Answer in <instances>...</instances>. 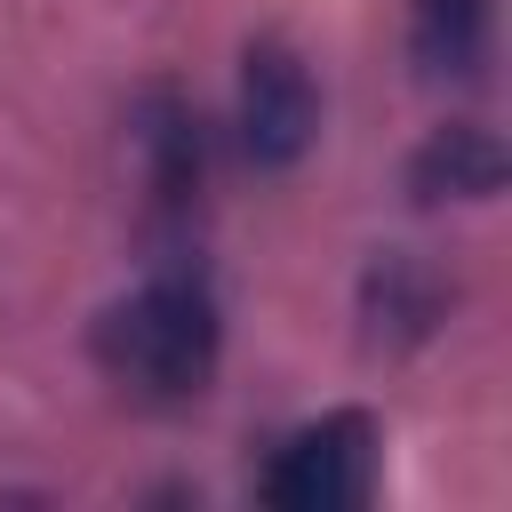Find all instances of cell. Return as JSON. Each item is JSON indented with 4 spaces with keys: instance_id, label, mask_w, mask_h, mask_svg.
<instances>
[{
    "instance_id": "obj_1",
    "label": "cell",
    "mask_w": 512,
    "mask_h": 512,
    "mask_svg": "<svg viewBox=\"0 0 512 512\" xmlns=\"http://www.w3.org/2000/svg\"><path fill=\"white\" fill-rule=\"evenodd\" d=\"M88 352L112 384H128L136 400H200L208 376H216V352H224V320H216V296L200 280H144L128 288L120 304L96 312L88 328Z\"/></svg>"
},
{
    "instance_id": "obj_2",
    "label": "cell",
    "mask_w": 512,
    "mask_h": 512,
    "mask_svg": "<svg viewBox=\"0 0 512 512\" xmlns=\"http://www.w3.org/2000/svg\"><path fill=\"white\" fill-rule=\"evenodd\" d=\"M376 448H384V432L368 408H328L280 440V456L264 464L256 488L280 512H352L376 496Z\"/></svg>"
},
{
    "instance_id": "obj_3",
    "label": "cell",
    "mask_w": 512,
    "mask_h": 512,
    "mask_svg": "<svg viewBox=\"0 0 512 512\" xmlns=\"http://www.w3.org/2000/svg\"><path fill=\"white\" fill-rule=\"evenodd\" d=\"M320 136V88L312 64L288 40H256L240 56V152L256 168H296Z\"/></svg>"
},
{
    "instance_id": "obj_4",
    "label": "cell",
    "mask_w": 512,
    "mask_h": 512,
    "mask_svg": "<svg viewBox=\"0 0 512 512\" xmlns=\"http://www.w3.org/2000/svg\"><path fill=\"white\" fill-rule=\"evenodd\" d=\"M408 192L424 208H440V200H496L504 192V144H496V128H480V120L432 128L416 144V160H408Z\"/></svg>"
},
{
    "instance_id": "obj_5",
    "label": "cell",
    "mask_w": 512,
    "mask_h": 512,
    "mask_svg": "<svg viewBox=\"0 0 512 512\" xmlns=\"http://www.w3.org/2000/svg\"><path fill=\"white\" fill-rule=\"evenodd\" d=\"M408 48L424 80H480L488 48H496V0H416L408 16Z\"/></svg>"
},
{
    "instance_id": "obj_6",
    "label": "cell",
    "mask_w": 512,
    "mask_h": 512,
    "mask_svg": "<svg viewBox=\"0 0 512 512\" xmlns=\"http://www.w3.org/2000/svg\"><path fill=\"white\" fill-rule=\"evenodd\" d=\"M368 320H376L384 344L432 336V320H440V280H432L416 256H376V264H368Z\"/></svg>"
}]
</instances>
